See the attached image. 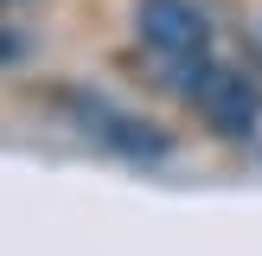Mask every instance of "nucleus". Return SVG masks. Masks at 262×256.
Listing matches in <instances>:
<instances>
[{"label": "nucleus", "mask_w": 262, "mask_h": 256, "mask_svg": "<svg viewBox=\"0 0 262 256\" xmlns=\"http://www.w3.org/2000/svg\"><path fill=\"white\" fill-rule=\"evenodd\" d=\"M135 38L154 51V64H199L211 58V13L199 0H135Z\"/></svg>", "instance_id": "1"}, {"label": "nucleus", "mask_w": 262, "mask_h": 256, "mask_svg": "<svg viewBox=\"0 0 262 256\" xmlns=\"http://www.w3.org/2000/svg\"><path fill=\"white\" fill-rule=\"evenodd\" d=\"M64 109H71L77 135H90L96 147L122 154V160H160V154H166V135H160L154 122H141L135 109L96 96V90H71V96H64Z\"/></svg>", "instance_id": "2"}, {"label": "nucleus", "mask_w": 262, "mask_h": 256, "mask_svg": "<svg viewBox=\"0 0 262 256\" xmlns=\"http://www.w3.org/2000/svg\"><path fill=\"white\" fill-rule=\"evenodd\" d=\"M192 109H199L205 122L217 128V135H250V128L262 122V90H256L243 71H224V64H211V77L199 83Z\"/></svg>", "instance_id": "3"}, {"label": "nucleus", "mask_w": 262, "mask_h": 256, "mask_svg": "<svg viewBox=\"0 0 262 256\" xmlns=\"http://www.w3.org/2000/svg\"><path fill=\"white\" fill-rule=\"evenodd\" d=\"M19 51H26V38H13V32H0V64H13V58H19Z\"/></svg>", "instance_id": "4"}, {"label": "nucleus", "mask_w": 262, "mask_h": 256, "mask_svg": "<svg viewBox=\"0 0 262 256\" xmlns=\"http://www.w3.org/2000/svg\"><path fill=\"white\" fill-rule=\"evenodd\" d=\"M0 7H13V0H0Z\"/></svg>", "instance_id": "5"}]
</instances>
